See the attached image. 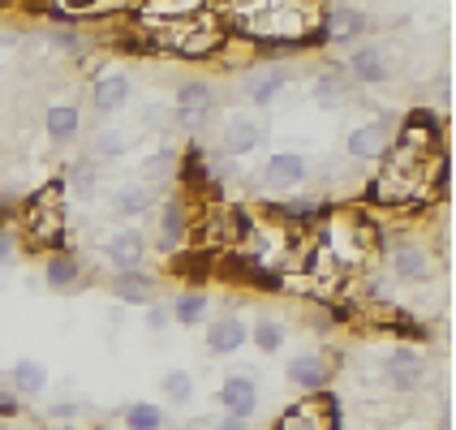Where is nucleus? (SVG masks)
Here are the masks:
<instances>
[{
    "label": "nucleus",
    "mask_w": 456,
    "mask_h": 430,
    "mask_svg": "<svg viewBox=\"0 0 456 430\" xmlns=\"http://www.w3.org/2000/svg\"><path fill=\"white\" fill-rule=\"evenodd\" d=\"M142 173H147V181H168L173 173H177V151H173V147L151 151L147 159H142Z\"/></svg>",
    "instance_id": "obj_29"
},
{
    "label": "nucleus",
    "mask_w": 456,
    "mask_h": 430,
    "mask_svg": "<svg viewBox=\"0 0 456 430\" xmlns=\"http://www.w3.org/2000/svg\"><path fill=\"white\" fill-rule=\"evenodd\" d=\"M168 314H173V323H181V328H194V323H203L207 297H203V293H181Z\"/></svg>",
    "instance_id": "obj_25"
},
{
    "label": "nucleus",
    "mask_w": 456,
    "mask_h": 430,
    "mask_svg": "<svg viewBox=\"0 0 456 430\" xmlns=\"http://www.w3.org/2000/svg\"><path fill=\"white\" fill-rule=\"evenodd\" d=\"M392 272H396V280H405V284L427 280L431 276V254H427V246H418V241H401V246L392 250Z\"/></svg>",
    "instance_id": "obj_12"
},
{
    "label": "nucleus",
    "mask_w": 456,
    "mask_h": 430,
    "mask_svg": "<svg viewBox=\"0 0 456 430\" xmlns=\"http://www.w3.org/2000/svg\"><path fill=\"white\" fill-rule=\"evenodd\" d=\"M44 280H48L52 293H74L77 284H82V267H77V258H69V254H52L48 263H44Z\"/></svg>",
    "instance_id": "obj_18"
},
{
    "label": "nucleus",
    "mask_w": 456,
    "mask_h": 430,
    "mask_svg": "<svg viewBox=\"0 0 456 430\" xmlns=\"http://www.w3.org/2000/svg\"><path fill=\"white\" fill-rule=\"evenodd\" d=\"M26 224H30V232L39 237V241H48V246H56L61 237H65V215H61V207H56V199H35V203L26 207Z\"/></svg>",
    "instance_id": "obj_6"
},
{
    "label": "nucleus",
    "mask_w": 456,
    "mask_h": 430,
    "mask_svg": "<svg viewBox=\"0 0 456 430\" xmlns=\"http://www.w3.org/2000/svg\"><path fill=\"white\" fill-rule=\"evenodd\" d=\"M112 215H121V220H134V215H142L147 207H151V190L147 185H126V190H117L112 194Z\"/></svg>",
    "instance_id": "obj_23"
},
{
    "label": "nucleus",
    "mask_w": 456,
    "mask_h": 430,
    "mask_svg": "<svg viewBox=\"0 0 456 430\" xmlns=\"http://www.w3.org/2000/svg\"><path fill=\"white\" fill-rule=\"evenodd\" d=\"M129 151V138L126 134H117V129H103L100 138H95V155L100 159H117V155Z\"/></svg>",
    "instance_id": "obj_33"
},
{
    "label": "nucleus",
    "mask_w": 456,
    "mask_h": 430,
    "mask_svg": "<svg viewBox=\"0 0 456 430\" xmlns=\"http://www.w3.org/2000/svg\"><path fill=\"white\" fill-rule=\"evenodd\" d=\"M232 22H241L263 48L272 44H293L305 39V9L297 4H250V9H232Z\"/></svg>",
    "instance_id": "obj_1"
},
{
    "label": "nucleus",
    "mask_w": 456,
    "mask_h": 430,
    "mask_svg": "<svg viewBox=\"0 0 456 430\" xmlns=\"http://www.w3.org/2000/svg\"><path fill=\"white\" fill-rule=\"evenodd\" d=\"M349 155L354 159H379V155H387V126H379V121H370V126H357L354 134H349Z\"/></svg>",
    "instance_id": "obj_14"
},
{
    "label": "nucleus",
    "mask_w": 456,
    "mask_h": 430,
    "mask_svg": "<svg viewBox=\"0 0 456 430\" xmlns=\"http://www.w3.org/2000/svg\"><path fill=\"white\" fill-rule=\"evenodd\" d=\"M69 185H74V194L77 199H91V194H95V185H100V173H95V164H91V159H82V164H74V168H69Z\"/></svg>",
    "instance_id": "obj_30"
},
{
    "label": "nucleus",
    "mask_w": 456,
    "mask_h": 430,
    "mask_svg": "<svg viewBox=\"0 0 456 430\" xmlns=\"http://www.w3.org/2000/svg\"><path fill=\"white\" fill-rule=\"evenodd\" d=\"M44 387H48L44 361H30V357L13 361V370H9V392H13V396H39Z\"/></svg>",
    "instance_id": "obj_16"
},
{
    "label": "nucleus",
    "mask_w": 456,
    "mask_h": 430,
    "mask_svg": "<svg viewBox=\"0 0 456 430\" xmlns=\"http://www.w3.org/2000/svg\"><path fill=\"white\" fill-rule=\"evenodd\" d=\"M103 254H108V263L112 267H121V272H138L142 267V258H147V237L142 232H112L108 241H103Z\"/></svg>",
    "instance_id": "obj_5"
},
{
    "label": "nucleus",
    "mask_w": 456,
    "mask_h": 430,
    "mask_svg": "<svg viewBox=\"0 0 456 430\" xmlns=\"http://www.w3.org/2000/svg\"><path fill=\"white\" fill-rule=\"evenodd\" d=\"M164 396H168V401H177V405H185V401L194 396V379H190L185 370H173V375H164Z\"/></svg>",
    "instance_id": "obj_32"
},
{
    "label": "nucleus",
    "mask_w": 456,
    "mask_h": 430,
    "mask_svg": "<svg viewBox=\"0 0 456 430\" xmlns=\"http://www.w3.org/2000/svg\"><path fill=\"white\" fill-rule=\"evenodd\" d=\"M13 241H9V237H4V232H0V263H13Z\"/></svg>",
    "instance_id": "obj_37"
},
{
    "label": "nucleus",
    "mask_w": 456,
    "mask_h": 430,
    "mask_svg": "<svg viewBox=\"0 0 456 430\" xmlns=\"http://www.w3.org/2000/svg\"><path fill=\"white\" fill-rule=\"evenodd\" d=\"M211 108H216V91H211V82H181L177 91V126L181 129H203L207 117H211Z\"/></svg>",
    "instance_id": "obj_2"
},
{
    "label": "nucleus",
    "mask_w": 456,
    "mask_h": 430,
    "mask_svg": "<svg viewBox=\"0 0 456 430\" xmlns=\"http://www.w3.org/2000/svg\"><path fill=\"white\" fill-rule=\"evenodd\" d=\"M328 361L319 353H302V357H293L289 361V379L297 383V387H305V392H319L323 383H328Z\"/></svg>",
    "instance_id": "obj_20"
},
{
    "label": "nucleus",
    "mask_w": 456,
    "mask_h": 430,
    "mask_svg": "<svg viewBox=\"0 0 456 430\" xmlns=\"http://www.w3.org/2000/svg\"><path fill=\"white\" fill-rule=\"evenodd\" d=\"M216 430H246V422H237V418H224Z\"/></svg>",
    "instance_id": "obj_38"
},
{
    "label": "nucleus",
    "mask_w": 456,
    "mask_h": 430,
    "mask_svg": "<svg viewBox=\"0 0 456 430\" xmlns=\"http://www.w3.org/2000/svg\"><path fill=\"white\" fill-rule=\"evenodd\" d=\"M22 405H18V396L13 392H0V418H18Z\"/></svg>",
    "instance_id": "obj_36"
},
{
    "label": "nucleus",
    "mask_w": 456,
    "mask_h": 430,
    "mask_svg": "<svg viewBox=\"0 0 456 430\" xmlns=\"http://www.w3.org/2000/svg\"><path fill=\"white\" fill-rule=\"evenodd\" d=\"M305 181V159L293 151H280L267 159V168H263V185L267 190H276V194H289V190H297Z\"/></svg>",
    "instance_id": "obj_7"
},
{
    "label": "nucleus",
    "mask_w": 456,
    "mask_h": 430,
    "mask_svg": "<svg viewBox=\"0 0 456 430\" xmlns=\"http://www.w3.org/2000/svg\"><path fill=\"white\" fill-rule=\"evenodd\" d=\"M276 430H336V413H319V405H297L280 418Z\"/></svg>",
    "instance_id": "obj_21"
},
{
    "label": "nucleus",
    "mask_w": 456,
    "mask_h": 430,
    "mask_svg": "<svg viewBox=\"0 0 456 430\" xmlns=\"http://www.w3.org/2000/svg\"><path fill=\"white\" fill-rule=\"evenodd\" d=\"M345 100H349V86H345L340 74L314 77V103H319V108H340Z\"/></svg>",
    "instance_id": "obj_26"
},
{
    "label": "nucleus",
    "mask_w": 456,
    "mask_h": 430,
    "mask_svg": "<svg viewBox=\"0 0 456 430\" xmlns=\"http://www.w3.org/2000/svg\"><path fill=\"white\" fill-rule=\"evenodd\" d=\"M383 379H387V387H396V392L422 387V379H427V357L418 353V349H392V353L383 357Z\"/></svg>",
    "instance_id": "obj_3"
},
{
    "label": "nucleus",
    "mask_w": 456,
    "mask_h": 430,
    "mask_svg": "<svg viewBox=\"0 0 456 430\" xmlns=\"http://www.w3.org/2000/svg\"><path fill=\"white\" fill-rule=\"evenodd\" d=\"M258 142H263V126L254 121L250 112L228 117V126H224V151L228 155H250Z\"/></svg>",
    "instance_id": "obj_13"
},
{
    "label": "nucleus",
    "mask_w": 456,
    "mask_h": 430,
    "mask_svg": "<svg viewBox=\"0 0 456 430\" xmlns=\"http://www.w3.org/2000/svg\"><path fill=\"white\" fill-rule=\"evenodd\" d=\"M336 267H340V258H336V250H331L328 241L310 246V254H305V276H314V280H336Z\"/></svg>",
    "instance_id": "obj_24"
},
{
    "label": "nucleus",
    "mask_w": 456,
    "mask_h": 430,
    "mask_svg": "<svg viewBox=\"0 0 456 430\" xmlns=\"http://www.w3.org/2000/svg\"><path fill=\"white\" fill-rule=\"evenodd\" d=\"M250 103H272L284 91V69H263V74L250 77Z\"/></svg>",
    "instance_id": "obj_27"
},
{
    "label": "nucleus",
    "mask_w": 456,
    "mask_h": 430,
    "mask_svg": "<svg viewBox=\"0 0 456 430\" xmlns=\"http://www.w3.org/2000/svg\"><path fill=\"white\" fill-rule=\"evenodd\" d=\"M323 39H331V44H354L357 35L366 30V13L362 9H354V4H331L328 13H323Z\"/></svg>",
    "instance_id": "obj_8"
},
{
    "label": "nucleus",
    "mask_w": 456,
    "mask_h": 430,
    "mask_svg": "<svg viewBox=\"0 0 456 430\" xmlns=\"http://www.w3.org/2000/svg\"><path fill=\"white\" fill-rule=\"evenodd\" d=\"M121 418H126L129 430H159V426H164V409H159V405H147V401H134V405H129Z\"/></svg>",
    "instance_id": "obj_28"
},
{
    "label": "nucleus",
    "mask_w": 456,
    "mask_h": 430,
    "mask_svg": "<svg viewBox=\"0 0 456 430\" xmlns=\"http://www.w3.org/2000/svg\"><path fill=\"white\" fill-rule=\"evenodd\" d=\"M168 323H173V314H168L164 305H147V328H151V331H164Z\"/></svg>",
    "instance_id": "obj_35"
},
{
    "label": "nucleus",
    "mask_w": 456,
    "mask_h": 430,
    "mask_svg": "<svg viewBox=\"0 0 456 430\" xmlns=\"http://www.w3.org/2000/svg\"><path fill=\"white\" fill-rule=\"evenodd\" d=\"M52 44L61 52H69V56H82V52H86V39L77 35L74 26H56V30H52Z\"/></svg>",
    "instance_id": "obj_34"
},
{
    "label": "nucleus",
    "mask_w": 456,
    "mask_h": 430,
    "mask_svg": "<svg viewBox=\"0 0 456 430\" xmlns=\"http://www.w3.org/2000/svg\"><path fill=\"white\" fill-rule=\"evenodd\" d=\"M164 44H173V48H181L185 56H207V52H216V44H220V35H216V26L207 22V13L199 9V18H194V26H173L168 35H164Z\"/></svg>",
    "instance_id": "obj_4"
},
{
    "label": "nucleus",
    "mask_w": 456,
    "mask_h": 430,
    "mask_svg": "<svg viewBox=\"0 0 456 430\" xmlns=\"http://www.w3.org/2000/svg\"><path fill=\"white\" fill-rule=\"evenodd\" d=\"M151 293H155V280L142 276V272H121L112 280V297L126 305H151Z\"/></svg>",
    "instance_id": "obj_19"
},
{
    "label": "nucleus",
    "mask_w": 456,
    "mask_h": 430,
    "mask_svg": "<svg viewBox=\"0 0 456 430\" xmlns=\"http://www.w3.org/2000/svg\"><path fill=\"white\" fill-rule=\"evenodd\" d=\"M254 345H258L263 353H276L280 345H284V328H280L276 319H258V323H254Z\"/></svg>",
    "instance_id": "obj_31"
},
{
    "label": "nucleus",
    "mask_w": 456,
    "mask_h": 430,
    "mask_svg": "<svg viewBox=\"0 0 456 430\" xmlns=\"http://www.w3.org/2000/svg\"><path fill=\"white\" fill-rule=\"evenodd\" d=\"M95 112H121L129 103V77L126 74H103V77H95Z\"/></svg>",
    "instance_id": "obj_15"
},
{
    "label": "nucleus",
    "mask_w": 456,
    "mask_h": 430,
    "mask_svg": "<svg viewBox=\"0 0 456 430\" xmlns=\"http://www.w3.org/2000/svg\"><path fill=\"white\" fill-rule=\"evenodd\" d=\"M159 237H164V246H173V250L185 241V203H181V199H168V203L159 207Z\"/></svg>",
    "instance_id": "obj_22"
},
{
    "label": "nucleus",
    "mask_w": 456,
    "mask_h": 430,
    "mask_svg": "<svg viewBox=\"0 0 456 430\" xmlns=\"http://www.w3.org/2000/svg\"><path fill=\"white\" fill-rule=\"evenodd\" d=\"M246 340H250V328H246L237 314H224V319H216V323L207 328V349H211L216 357L237 353Z\"/></svg>",
    "instance_id": "obj_11"
},
{
    "label": "nucleus",
    "mask_w": 456,
    "mask_h": 430,
    "mask_svg": "<svg viewBox=\"0 0 456 430\" xmlns=\"http://www.w3.org/2000/svg\"><path fill=\"white\" fill-rule=\"evenodd\" d=\"M220 405L228 409V418L250 422L254 405H258V387H254L250 375H232V379H224V387H220Z\"/></svg>",
    "instance_id": "obj_10"
},
{
    "label": "nucleus",
    "mask_w": 456,
    "mask_h": 430,
    "mask_svg": "<svg viewBox=\"0 0 456 430\" xmlns=\"http://www.w3.org/2000/svg\"><path fill=\"white\" fill-rule=\"evenodd\" d=\"M349 74L354 82H366V86H379L392 77V61H387V52L379 44H366V48H354L349 56Z\"/></svg>",
    "instance_id": "obj_9"
},
{
    "label": "nucleus",
    "mask_w": 456,
    "mask_h": 430,
    "mask_svg": "<svg viewBox=\"0 0 456 430\" xmlns=\"http://www.w3.org/2000/svg\"><path fill=\"white\" fill-rule=\"evenodd\" d=\"M44 129H48L52 142H69V138H77V129H82L77 103H52L48 112H44Z\"/></svg>",
    "instance_id": "obj_17"
}]
</instances>
